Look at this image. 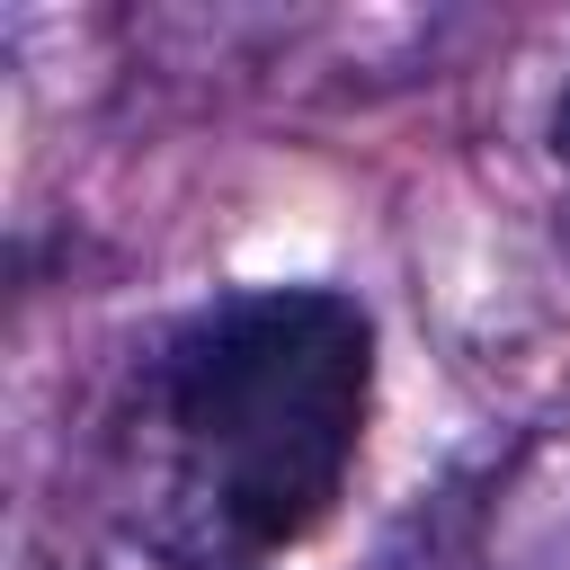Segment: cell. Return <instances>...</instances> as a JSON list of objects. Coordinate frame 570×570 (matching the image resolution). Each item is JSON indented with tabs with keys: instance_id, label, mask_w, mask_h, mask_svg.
Segmentation results:
<instances>
[{
	"instance_id": "cell-1",
	"label": "cell",
	"mask_w": 570,
	"mask_h": 570,
	"mask_svg": "<svg viewBox=\"0 0 570 570\" xmlns=\"http://www.w3.org/2000/svg\"><path fill=\"white\" fill-rule=\"evenodd\" d=\"M374 330L330 285H249L169 321L98 436V490L160 570H267L347 490Z\"/></svg>"
},
{
	"instance_id": "cell-2",
	"label": "cell",
	"mask_w": 570,
	"mask_h": 570,
	"mask_svg": "<svg viewBox=\"0 0 570 570\" xmlns=\"http://www.w3.org/2000/svg\"><path fill=\"white\" fill-rule=\"evenodd\" d=\"M552 151H561V196H570V98H561V125H552Z\"/></svg>"
}]
</instances>
